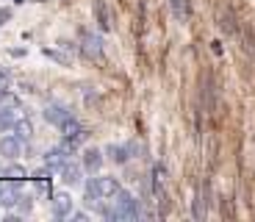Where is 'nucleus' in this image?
<instances>
[{
  "mask_svg": "<svg viewBox=\"0 0 255 222\" xmlns=\"http://www.w3.org/2000/svg\"><path fill=\"white\" fill-rule=\"evenodd\" d=\"M14 133H17V136H19L22 142L31 139V136H33V125H31V120H25V117H22V120H19L17 125H14Z\"/></svg>",
  "mask_w": 255,
  "mask_h": 222,
  "instance_id": "obj_14",
  "label": "nucleus"
},
{
  "mask_svg": "<svg viewBox=\"0 0 255 222\" xmlns=\"http://www.w3.org/2000/svg\"><path fill=\"white\" fill-rule=\"evenodd\" d=\"M17 200H22L19 197V181H8L6 186H0V206L11 209V206H17Z\"/></svg>",
  "mask_w": 255,
  "mask_h": 222,
  "instance_id": "obj_5",
  "label": "nucleus"
},
{
  "mask_svg": "<svg viewBox=\"0 0 255 222\" xmlns=\"http://www.w3.org/2000/svg\"><path fill=\"white\" fill-rule=\"evenodd\" d=\"M139 200L128 192H120L117 195V209H114V220H139Z\"/></svg>",
  "mask_w": 255,
  "mask_h": 222,
  "instance_id": "obj_1",
  "label": "nucleus"
},
{
  "mask_svg": "<svg viewBox=\"0 0 255 222\" xmlns=\"http://www.w3.org/2000/svg\"><path fill=\"white\" fill-rule=\"evenodd\" d=\"M50 175L53 170L50 167H42V170L33 172V184H36V195L42 197H53V189H50Z\"/></svg>",
  "mask_w": 255,
  "mask_h": 222,
  "instance_id": "obj_4",
  "label": "nucleus"
},
{
  "mask_svg": "<svg viewBox=\"0 0 255 222\" xmlns=\"http://www.w3.org/2000/svg\"><path fill=\"white\" fill-rule=\"evenodd\" d=\"M81 53L89 58H100L103 56V39L97 33L89 31H81Z\"/></svg>",
  "mask_w": 255,
  "mask_h": 222,
  "instance_id": "obj_2",
  "label": "nucleus"
},
{
  "mask_svg": "<svg viewBox=\"0 0 255 222\" xmlns=\"http://www.w3.org/2000/svg\"><path fill=\"white\" fill-rule=\"evenodd\" d=\"M83 167H86L89 172H97L103 167V153L95 150V147H92V150H86V153H83Z\"/></svg>",
  "mask_w": 255,
  "mask_h": 222,
  "instance_id": "obj_11",
  "label": "nucleus"
},
{
  "mask_svg": "<svg viewBox=\"0 0 255 222\" xmlns=\"http://www.w3.org/2000/svg\"><path fill=\"white\" fill-rule=\"evenodd\" d=\"M0 178H6V167H0Z\"/></svg>",
  "mask_w": 255,
  "mask_h": 222,
  "instance_id": "obj_22",
  "label": "nucleus"
},
{
  "mask_svg": "<svg viewBox=\"0 0 255 222\" xmlns=\"http://www.w3.org/2000/svg\"><path fill=\"white\" fill-rule=\"evenodd\" d=\"M133 150H136L133 145H109V153H111V159H114L117 164H125Z\"/></svg>",
  "mask_w": 255,
  "mask_h": 222,
  "instance_id": "obj_10",
  "label": "nucleus"
},
{
  "mask_svg": "<svg viewBox=\"0 0 255 222\" xmlns=\"http://www.w3.org/2000/svg\"><path fill=\"white\" fill-rule=\"evenodd\" d=\"M17 106H19L17 95L8 92V89H3V92H0V108H17Z\"/></svg>",
  "mask_w": 255,
  "mask_h": 222,
  "instance_id": "obj_16",
  "label": "nucleus"
},
{
  "mask_svg": "<svg viewBox=\"0 0 255 222\" xmlns=\"http://www.w3.org/2000/svg\"><path fill=\"white\" fill-rule=\"evenodd\" d=\"M72 214V197L70 195H53V217L56 220H64V217Z\"/></svg>",
  "mask_w": 255,
  "mask_h": 222,
  "instance_id": "obj_6",
  "label": "nucleus"
},
{
  "mask_svg": "<svg viewBox=\"0 0 255 222\" xmlns=\"http://www.w3.org/2000/svg\"><path fill=\"white\" fill-rule=\"evenodd\" d=\"M67 156H70V150H64V147H53V150H47L45 161H47V167H50L53 172H61V167L67 164Z\"/></svg>",
  "mask_w": 255,
  "mask_h": 222,
  "instance_id": "obj_8",
  "label": "nucleus"
},
{
  "mask_svg": "<svg viewBox=\"0 0 255 222\" xmlns=\"http://www.w3.org/2000/svg\"><path fill=\"white\" fill-rule=\"evenodd\" d=\"M0 153H3L6 159H17L19 153H22V139H19L17 133H14V136H6V139H0Z\"/></svg>",
  "mask_w": 255,
  "mask_h": 222,
  "instance_id": "obj_7",
  "label": "nucleus"
},
{
  "mask_svg": "<svg viewBox=\"0 0 255 222\" xmlns=\"http://www.w3.org/2000/svg\"><path fill=\"white\" fill-rule=\"evenodd\" d=\"M8 19H11V8H0V28L6 25Z\"/></svg>",
  "mask_w": 255,
  "mask_h": 222,
  "instance_id": "obj_19",
  "label": "nucleus"
},
{
  "mask_svg": "<svg viewBox=\"0 0 255 222\" xmlns=\"http://www.w3.org/2000/svg\"><path fill=\"white\" fill-rule=\"evenodd\" d=\"M61 181H67V184H78V181H81V167L67 161V164L61 167Z\"/></svg>",
  "mask_w": 255,
  "mask_h": 222,
  "instance_id": "obj_13",
  "label": "nucleus"
},
{
  "mask_svg": "<svg viewBox=\"0 0 255 222\" xmlns=\"http://www.w3.org/2000/svg\"><path fill=\"white\" fill-rule=\"evenodd\" d=\"M45 120L50 122V125L61 128L67 120H72V114H70V108H67V106H58V103H50V106L45 108Z\"/></svg>",
  "mask_w": 255,
  "mask_h": 222,
  "instance_id": "obj_3",
  "label": "nucleus"
},
{
  "mask_svg": "<svg viewBox=\"0 0 255 222\" xmlns=\"http://www.w3.org/2000/svg\"><path fill=\"white\" fill-rule=\"evenodd\" d=\"M47 56L56 58V61H58V64H64V67H70V64H72V58H70V56H64V53H58V50H47Z\"/></svg>",
  "mask_w": 255,
  "mask_h": 222,
  "instance_id": "obj_18",
  "label": "nucleus"
},
{
  "mask_svg": "<svg viewBox=\"0 0 255 222\" xmlns=\"http://www.w3.org/2000/svg\"><path fill=\"white\" fill-rule=\"evenodd\" d=\"M211 50L217 53V56H222V42H211Z\"/></svg>",
  "mask_w": 255,
  "mask_h": 222,
  "instance_id": "obj_20",
  "label": "nucleus"
},
{
  "mask_svg": "<svg viewBox=\"0 0 255 222\" xmlns=\"http://www.w3.org/2000/svg\"><path fill=\"white\" fill-rule=\"evenodd\" d=\"M22 120L19 114V106L17 108H0V131H14V125Z\"/></svg>",
  "mask_w": 255,
  "mask_h": 222,
  "instance_id": "obj_9",
  "label": "nucleus"
},
{
  "mask_svg": "<svg viewBox=\"0 0 255 222\" xmlns=\"http://www.w3.org/2000/svg\"><path fill=\"white\" fill-rule=\"evenodd\" d=\"M6 178L8 181H19V184H22V181L28 178V170L22 164H11V167H6Z\"/></svg>",
  "mask_w": 255,
  "mask_h": 222,
  "instance_id": "obj_15",
  "label": "nucleus"
},
{
  "mask_svg": "<svg viewBox=\"0 0 255 222\" xmlns=\"http://www.w3.org/2000/svg\"><path fill=\"white\" fill-rule=\"evenodd\" d=\"M6 83H8V75H6V72H0V92L6 89Z\"/></svg>",
  "mask_w": 255,
  "mask_h": 222,
  "instance_id": "obj_21",
  "label": "nucleus"
},
{
  "mask_svg": "<svg viewBox=\"0 0 255 222\" xmlns=\"http://www.w3.org/2000/svg\"><path fill=\"white\" fill-rule=\"evenodd\" d=\"M95 14H97V25H100V31H109V28H111L109 8H106V3H103V0H95Z\"/></svg>",
  "mask_w": 255,
  "mask_h": 222,
  "instance_id": "obj_12",
  "label": "nucleus"
},
{
  "mask_svg": "<svg viewBox=\"0 0 255 222\" xmlns=\"http://www.w3.org/2000/svg\"><path fill=\"white\" fill-rule=\"evenodd\" d=\"M169 6H172V14L178 22H183L186 19V8H183V0H169Z\"/></svg>",
  "mask_w": 255,
  "mask_h": 222,
  "instance_id": "obj_17",
  "label": "nucleus"
}]
</instances>
